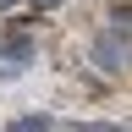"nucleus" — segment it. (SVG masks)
Wrapping results in <instances>:
<instances>
[{"label": "nucleus", "mask_w": 132, "mask_h": 132, "mask_svg": "<svg viewBox=\"0 0 132 132\" xmlns=\"http://www.w3.org/2000/svg\"><path fill=\"white\" fill-rule=\"evenodd\" d=\"M11 132H50V116H28V121H16Z\"/></svg>", "instance_id": "obj_1"}, {"label": "nucleus", "mask_w": 132, "mask_h": 132, "mask_svg": "<svg viewBox=\"0 0 132 132\" xmlns=\"http://www.w3.org/2000/svg\"><path fill=\"white\" fill-rule=\"evenodd\" d=\"M33 6H61V0H33Z\"/></svg>", "instance_id": "obj_2"}, {"label": "nucleus", "mask_w": 132, "mask_h": 132, "mask_svg": "<svg viewBox=\"0 0 132 132\" xmlns=\"http://www.w3.org/2000/svg\"><path fill=\"white\" fill-rule=\"evenodd\" d=\"M6 6H16V0H0V11H6Z\"/></svg>", "instance_id": "obj_3"}]
</instances>
